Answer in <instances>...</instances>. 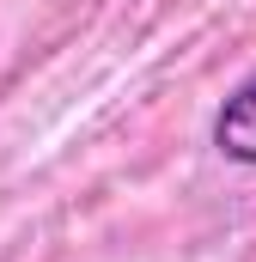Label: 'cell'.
<instances>
[{
  "label": "cell",
  "instance_id": "1",
  "mask_svg": "<svg viewBox=\"0 0 256 262\" xmlns=\"http://www.w3.org/2000/svg\"><path fill=\"white\" fill-rule=\"evenodd\" d=\"M214 152L226 165H250L256 171V73L226 92V104L214 110Z\"/></svg>",
  "mask_w": 256,
  "mask_h": 262
}]
</instances>
